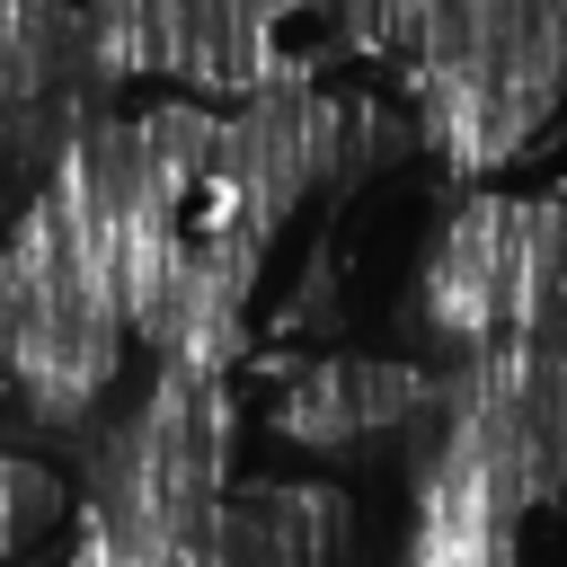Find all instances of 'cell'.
Instances as JSON below:
<instances>
[{
  "mask_svg": "<svg viewBox=\"0 0 567 567\" xmlns=\"http://www.w3.org/2000/svg\"><path fill=\"white\" fill-rule=\"evenodd\" d=\"M523 275H532V204H505V195H470L434 257H425V319L461 346V354H487L514 337L523 319Z\"/></svg>",
  "mask_w": 567,
  "mask_h": 567,
  "instance_id": "1",
  "label": "cell"
},
{
  "mask_svg": "<svg viewBox=\"0 0 567 567\" xmlns=\"http://www.w3.org/2000/svg\"><path fill=\"white\" fill-rule=\"evenodd\" d=\"M443 408V372L425 363H381V354H328V363H301L275 425L310 452H363L381 434H425Z\"/></svg>",
  "mask_w": 567,
  "mask_h": 567,
  "instance_id": "2",
  "label": "cell"
},
{
  "mask_svg": "<svg viewBox=\"0 0 567 567\" xmlns=\"http://www.w3.org/2000/svg\"><path fill=\"white\" fill-rule=\"evenodd\" d=\"M346 496L337 487H239L221 496L204 567H337Z\"/></svg>",
  "mask_w": 567,
  "mask_h": 567,
  "instance_id": "3",
  "label": "cell"
},
{
  "mask_svg": "<svg viewBox=\"0 0 567 567\" xmlns=\"http://www.w3.org/2000/svg\"><path fill=\"white\" fill-rule=\"evenodd\" d=\"M89 9V62L106 80L177 71V0H80Z\"/></svg>",
  "mask_w": 567,
  "mask_h": 567,
  "instance_id": "4",
  "label": "cell"
},
{
  "mask_svg": "<svg viewBox=\"0 0 567 567\" xmlns=\"http://www.w3.org/2000/svg\"><path fill=\"white\" fill-rule=\"evenodd\" d=\"M62 523H71V487H62L44 461L0 452V567H18L27 549H44Z\"/></svg>",
  "mask_w": 567,
  "mask_h": 567,
  "instance_id": "5",
  "label": "cell"
}]
</instances>
